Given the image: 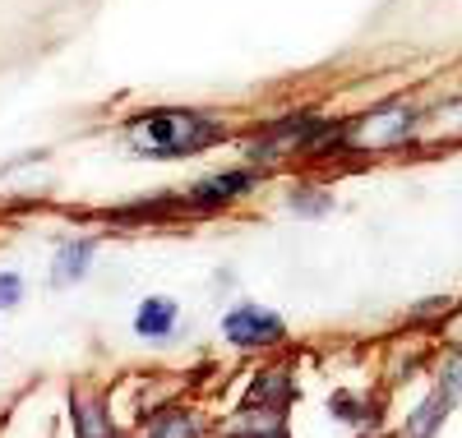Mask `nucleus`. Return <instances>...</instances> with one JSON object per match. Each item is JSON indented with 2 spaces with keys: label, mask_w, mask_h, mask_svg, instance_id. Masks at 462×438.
I'll return each mask as SVG.
<instances>
[{
  "label": "nucleus",
  "mask_w": 462,
  "mask_h": 438,
  "mask_svg": "<svg viewBox=\"0 0 462 438\" xmlns=\"http://www.w3.org/2000/svg\"><path fill=\"white\" fill-rule=\"evenodd\" d=\"M88 259H93V241H74V245H60L56 254V268H51V287H74L79 277L88 272Z\"/></svg>",
  "instance_id": "6"
},
{
  "label": "nucleus",
  "mask_w": 462,
  "mask_h": 438,
  "mask_svg": "<svg viewBox=\"0 0 462 438\" xmlns=\"http://www.w3.org/2000/svg\"><path fill=\"white\" fill-rule=\"evenodd\" d=\"M444 392L453 397V402L462 397V360H453V365H448V374H444Z\"/></svg>",
  "instance_id": "11"
},
{
  "label": "nucleus",
  "mask_w": 462,
  "mask_h": 438,
  "mask_svg": "<svg viewBox=\"0 0 462 438\" xmlns=\"http://www.w3.org/2000/svg\"><path fill=\"white\" fill-rule=\"evenodd\" d=\"M250 185H254V171H222V176H208L189 198H195L199 208H213V204H226V198L245 194Z\"/></svg>",
  "instance_id": "4"
},
{
  "label": "nucleus",
  "mask_w": 462,
  "mask_h": 438,
  "mask_svg": "<svg viewBox=\"0 0 462 438\" xmlns=\"http://www.w3.org/2000/svg\"><path fill=\"white\" fill-rule=\"evenodd\" d=\"M222 130L199 111H180V106H167V111H148L139 121H130L125 130V143L139 152V157H195L204 152Z\"/></svg>",
  "instance_id": "1"
},
{
  "label": "nucleus",
  "mask_w": 462,
  "mask_h": 438,
  "mask_svg": "<svg viewBox=\"0 0 462 438\" xmlns=\"http://www.w3.org/2000/svg\"><path fill=\"white\" fill-rule=\"evenodd\" d=\"M448 402H453V397H448V392L439 388V392L430 397V402L420 406V415L411 420V433H416V438H435V420H439V415L448 411Z\"/></svg>",
  "instance_id": "8"
},
{
  "label": "nucleus",
  "mask_w": 462,
  "mask_h": 438,
  "mask_svg": "<svg viewBox=\"0 0 462 438\" xmlns=\"http://www.w3.org/2000/svg\"><path fill=\"white\" fill-rule=\"evenodd\" d=\"M134 333L139 337H152V342H162L176 333V305L171 300H143L139 314H134Z\"/></svg>",
  "instance_id": "5"
},
{
  "label": "nucleus",
  "mask_w": 462,
  "mask_h": 438,
  "mask_svg": "<svg viewBox=\"0 0 462 438\" xmlns=\"http://www.w3.org/2000/svg\"><path fill=\"white\" fill-rule=\"evenodd\" d=\"M282 318L273 309H259V305H236L222 318V337L241 351H259V346H278L282 342Z\"/></svg>",
  "instance_id": "3"
},
{
  "label": "nucleus",
  "mask_w": 462,
  "mask_h": 438,
  "mask_svg": "<svg viewBox=\"0 0 462 438\" xmlns=\"http://www.w3.org/2000/svg\"><path fill=\"white\" fill-rule=\"evenodd\" d=\"M152 438H195V420H185V415H167L152 424Z\"/></svg>",
  "instance_id": "9"
},
{
  "label": "nucleus",
  "mask_w": 462,
  "mask_h": 438,
  "mask_svg": "<svg viewBox=\"0 0 462 438\" xmlns=\"http://www.w3.org/2000/svg\"><path fill=\"white\" fill-rule=\"evenodd\" d=\"M273 438H282V433H273Z\"/></svg>",
  "instance_id": "12"
},
{
  "label": "nucleus",
  "mask_w": 462,
  "mask_h": 438,
  "mask_svg": "<svg viewBox=\"0 0 462 438\" xmlns=\"http://www.w3.org/2000/svg\"><path fill=\"white\" fill-rule=\"evenodd\" d=\"M74 424H79V438H111V415L97 397H79L74 402Z\"/></svg>",
  "instance_id": "7"
},
{
  "label": "nucleus",
  "mask_w": 462,
  "mask_h": 438,
  "mask_svg": "<svg viewBox=\"0 0 462 438\" xmlns=\"http://www.w3.org/2000/svg\"><path fill=\"white\" fill-rule=\"evenodd\" d=\"M420 130V111L411 106H379L365 121L346 125V148H402Z\"/></svg>",
  "instance_id": "2"
},
{
  "label": "nucleus",
  "mask_w": 462,
  "mask_h": 438,
  "mask_svg": "<svg viewBox=\"0 0 462 438\" xmlns=\"http://www.w3.org/2000/svg\"><path fill=\"white\" fill-rule=\"evenodd\" d=\"M23 296V282H19V272H0V309H14Z\"/></svg>",
  "instance_id": "10"
}]
</instances>
